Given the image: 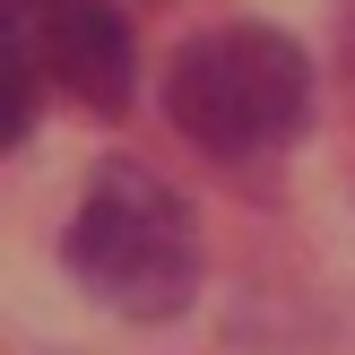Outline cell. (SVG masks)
<instances>
[{
  "mask_svg": "<svg viewBox=\"0 0 355 355\" xmlns=\"http://www.w3.org/2000/svg\"><path fill=\"white\" fill-rule=\"evenodd\" d=\"M61 260L104 312L121 321H173L200 295V217L156 165H96L78 217L61 234Z\"/></svg>",
  "mask_w": 355,
  "mask_h": 355,
  "instance_id": "1",
  "label": "cell"
},
{
  "mask_svg": "<svg viewBox=\"0 0 355 355\" xmlns=\"http://www.w3.org/2000/svg\"><path fill=\"white\" fill-rule=\"evenodd\" d=\"M312 113V61L277 26H208L165 69V121L208 156L286 148Z\"/></svg>",
  "mask_w": 355,
  "mask_h": 355,
  "instance_id": "2",
  "label": "cell"
},
{
  "mask_svg": "<svg viewBox=\"0 0 355 355\" xmlns=\"http://www.w3.org/2000/svg\"><path fill=\"white\" fill-rule=\"evenodd\" d=\"M9 44H26L35 69L87 113H121L139 87V35L121 0H9Z\"/></svg>",
  "mask_w": 355,
  "mask_h": 355,
  "instance_id": "3",
  "label": "cell"
},
{
  "mask_svg": "<svg viewBox=\"0 0 355 355\" xmlns=\"http://www.w3.org/2000/svg\"><path fill=\"white\" fill-rule=\"evenodd\" d=\"M338 52H347V69H355V0H347V17H338Z\"/></svg>",
  "mask_w": 355,
  "mask_h": 355,
  "instance_id": "4",
  "label": "cell"
}]
</instances>
